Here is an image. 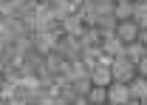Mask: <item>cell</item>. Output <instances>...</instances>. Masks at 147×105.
Wrapping results in <instances>:
<instances>
[{
    "mask_svg": "<svg viewBox=\"0 0 147 105\" xmlns=\"http://www.w3.org/2000/svg\"><path fill=\"white\" fill-rule=\"evenodd\" d=\"M139 17H142V23H147V9H139Z\"/></svg>",
    "mask_w": 147,
    "mask_h": 105,
    "instance_id": "cell-1",
    "label": "cell"
},
{
    "mask_svg": "<svg viewBox=\"0 0 147 105\" xmlns=\"http://www.w3.org/2000/svg\"><path fill=\"white\" fill-rule=\"evenodd\" d=\"M142 71H144V74H147V57H144V60H142Z\"/></svg>",
    "mask_w": 147,
    "mask_h": 105,
    "instance_id": "cell-2",
    "label": "cell"
}]
</instances>
